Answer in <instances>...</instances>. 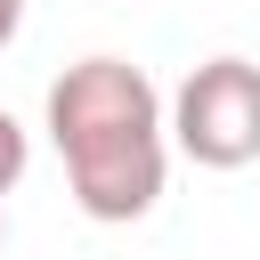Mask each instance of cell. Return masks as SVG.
<instances>
[{
	"label": "cell",
	"instance_id": "2",
	"mask_svg": "<svg viewBox=\"0 0 260 260\" xmlns=\"http://www.w3.org/2000/svg\"><path fill=\"white\" fill-rule=\"evenodd\" d=\"M171 146L203 171L260 162V65L252 57H203L171 89Z\"/></svg>",
	"mask_w": 260,
	"mask_h": 260
},
{
	"label": "cell",
	"instance_id": "1",
	"mask_svg": "<svg viewBox=\"0 0 260 260\" xmlns=\"http://www.w3.org/2000/svg\"><path fill=\"white\" fill-rule=\"evenodd\" d=\"M49 146L98 228H130L171 179V106L130 57H81L49 81Z\"/></svg>",
	"mask_w": 260,
	"mask_h": 260
},
{
	"label": "cell",
	"instance_id": "3",
	"mask_svg": "<svg viewBox=\"0 0 260 260\" xmlns=\"http://www.w3.org/2000/svg\"><path fill=\"white\" fill-rule=\"evenodd\" d=\"M24 162H32V146H24V122H16L8 106H0V195H8L16 179H24Z\"/></svg>",
	"mask_w": 260,
	"mask_h": 260
},
{
	"label": "cell",
	"instance_id": "4",
	"mask_svg": "<svg viewBox=\"0 0 260 260\" xmlns=\"http://www.w3.org/2000/svg\"><path fill=\"white\" fill-rule=\"evenodd\" d=\"M16 32H24V0H0V49H8Z\"/></svg>",
	"mask_w": 260,
	"mask_h": 260
}]
</instances>
